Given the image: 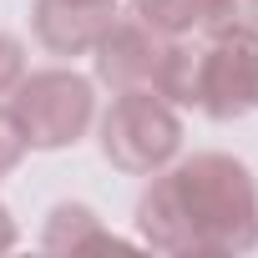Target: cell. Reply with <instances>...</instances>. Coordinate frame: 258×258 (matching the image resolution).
Instances as JSON below:
<instances>
[{"label":"cell","mask_w":258,"mask_h":258,"mask_svg":"<svg viewBox=\"0 0 258 258\" xmlns=\"http://www.w3.org/2000/svg\"><path fill=\"white\" fill-rule=\"evenodd\" d=\"M137 238L172 258H238L258 248V182L228 152L172 157L137 198Z\"/></svg>","instance_id":"cell-1"},{"label":"cell","mask_w":258,"mask_h":258,"mask_svg":"<svg viewBox=\"0 0 258 258\" xmlns=\"http://www.w3.org/2000/svg\"><path fill=\"white\" fill-rule=\"evenodd\" d=\"M182 152V116L152 86L111 91L101 111V157L126 177H152Z\"/></svg>","instance_id":"cell-2"},{"label":"cell","mask_w":258,"mask_h":258,"mask_svg":"<svg viewBox=\"0 0 258 258\" xmlns=\"http://www.w3.org/2000/svg\"><path fill=\"white\" fill-rule=\"evenodd\" d=\"M6 106L16 111L21 132L36 152H61L76 147L91 121H96V81L71 71V66H46V71H26L16 81V91L6 96Z\"/></svg>","instance_id":"cell-3"},{"label":"cell","mask_w":258,"mask_h":258,"mask_svg":"<svg viewBox=\"0 0 258 258\" xmlns=\"http://www.w3.org/2000/svg\"><path fill=\"white\" fill-rule=\"evenodd\" d=\"M121 0H31V36L51 56H91Z\"/></svg>","instance_id":"cell-6"},{"label":"cell","mask_w":258,"mask_h":258,"mask_svg":"<svg viewBox=\"0 0 258 258\" xmlns=\"http://www.w3.org/2000/svg\"><path fill=\"white\" fill-rule=\"evenodd\" d=\"M41 243L51 253H76V248H116L121 238L101 228V218L86 208V203H56L51 218H46V233Z\"/></svg>","instance_id":"cell-7"},{"label":"cell","mask_w":258,"mask_h":258,"mask_svg":"<svg viewBox=\"0 0 258 258\" xmlns=\"http://www.w3.org/2000/svg\"><path fill=\"white\" fill-rule=\"evenodd\" d=\"M132 16L162 36H187L203 16V0H132Z\"/></svg>","instance_id":"cell-9"},{"label":"cell","mask_w":258,"mask_h":258,"mask_svg":"<svg viewBox=\"0 0 258 258\" xmlns=\"http://www.w3.org/2000/svg\"><path fill=\"white\" fill-rule=\"evenodd\" d=\"M16 238H21V233H16V218H11V208H6V203H0V253H11V248H16Z\"/></svg>","instance_id":"cell-12"},{"label":"cell","mask_w":258,"mask_h":258,"mask_svg":"<svg viewBox=\"0 0 258 258\" xmlns=\"http://www.w3.org/2000/svg\"><path fill=\"white\" fill-rule=\"evenodd\" d=\"M198 31H203V41H213V36H243V31H258V0H203Z\"/></svg>","instance_id":"cell-8"},{"label":"cell","mask_w":258,"mask_h":258,"mask_svg":"<svg viewBox=\"0 0 258 258\" xmlns=\"http://www.w3.org/2000/svg\"><path fill=\"white\" fill-rule=\"evenodd\" d=\"M21 76H26V46H21L11 31H0V101L16 91Z\"/></svg>","instance_id":"cell-11"},{"label":"cell","mask_w":258,"mask_h":258,"mask_svg":"<svg viewBox=\"0 0 258 258\" xmlns=\"http://www.w3.org/2000/svg\"><path fill=\"white\" fill-rule=\"evenodd\" d=\"M26 152H31V142H26V132H21L16 111H11V106H0V177L16 172Z\"/></svg>","instance_id":"cell-10"},{"label":"cell","mask_w":258,"mask_h":258,"mask_svg":"<svg viewBox=\"0 0 258 258\" xmlns=\"http://www.w3.org/2000/svg\"><path fill=\"white\" fill-rule=\"evenodd\" d=\"M167 46H172V36L152 31L147 21H137V16H116V21L101 31V41L91 46L96 81L111 86V91H137V86H152V91H157Z\"/></svg>","instance_id":"cell-5"},{"label":"cell","mask_w":258,"mask_h":258,"mask_svg":"<svg viewBox=\"0 0 258 258\" xmlns=\"http://www.w3.org/2000/svg\"><path fill=\"white\" fill-rule=\"evenodd\" d=\"M192 106L213 121H238L258 111V31L198 41Z\"/></svg>","instance_id":"cell-4"}]
</instances>
